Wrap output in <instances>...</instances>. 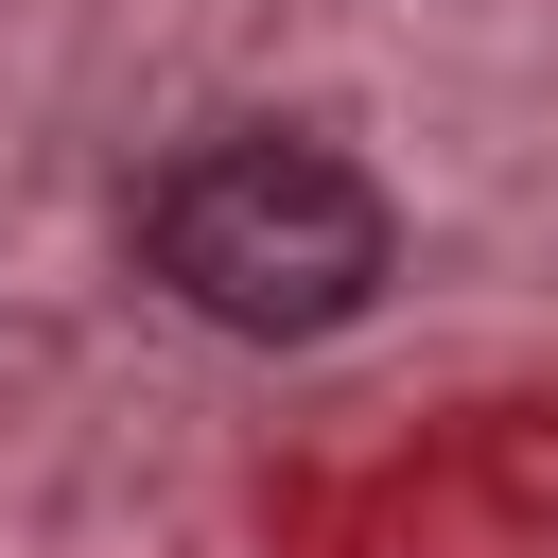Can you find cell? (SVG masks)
Returning a JSON list of instances; mask_svg holds the SVG:
<instances>
[{"label": "cell", "instance_id": "6da1fadb", "mask_svg": "<svg viewBox=\"0 0 558 558\" xmlns=\"http://www.w3.org/2000/svg\"><path fill=\"white\" fill-rule=\"evenodd\" d=\"M140 262H157V279H174L209 331L296 349V331H349V314L384 296L401 227H384V192H366L331 140L227 122V140H192V157L140 192Z\"/></svg>", "mask_w": 558, "mask_h": 558}]
</instances>
